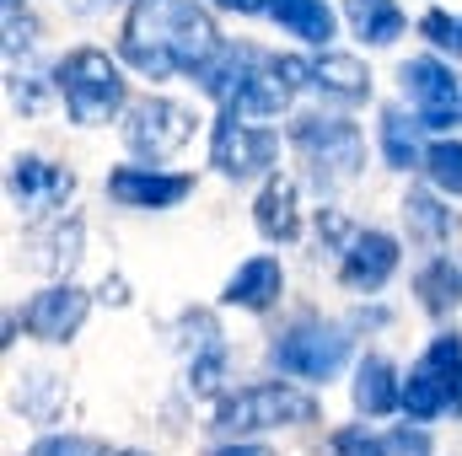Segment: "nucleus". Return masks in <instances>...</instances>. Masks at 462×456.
<instances>
[{"mask_svg":"<svg viewBox=\"0 0 462 456\" xmlns=\"http://www.w3.org/2000/svg\"><path fill=\"white\" fill-rule=\"evenodd\" d=\"M216 49H221V32L194 0H134L129 5L124 59L140 76L162 81V76H178V70H199Z\"/></svg>","mask_w":462,"mask_h":456,"instance_id":"f257e3e1","label":"nucleus"},{"mask_svg":"<svg viewBox=\"0 0 462 456\" xmlns=\"http://www.w3.org/2000/svg\"><path fill=\"white\" fill-rule=\"evenodd\" d=\"M54 87L65 97V108L76 114V123H108L124 108V76L103 49H76L60 59Z\"/></svg>","mask_w":462,"mask_h":456,"instance_id":"f03ea898","label":"nucleus"},{"mask_svg":"<svg viewBox=\"0 0 462 456\" xmlns=\"http://www.w3.org/2000/svg\"><path fill=\"white\" fill-rule=\"evenodd\" d=\"M291 140H296V150L307 156L318 188H339V183H349V178L360 172V134H355L349 118L301 114L291 123Z\"/></svg>","mask_w":462,"mask_h":456,"instance_id":"7ed1b4c3","label":"nucleus"},{"mask_svg":"<svg viewBox=\"0 0 462 456\" xmlns=\"http://www.w3.org/2000/svg\"><path fill=\"white\" fill-rule=\"evenodd\" d=\"M307 419H318V403L307 397V392H296V387H247V392H236L226 397L221 408H216V430L221 435H253V430H274V424H307Z\"/></svg>","mask_w":462,"mask_h":456,"instance_id":"20e7f679","label":"nucleus"},{"mask_svg":"<svg viewBox=\"0 0 462 456\" xmlns=\"http://www.w3.org/2000/svg\"><path fill=\"white\" fill-rule=\"evenodd\" d=\"M457 392H462V339L441 333L430 343V354L409 370L403 408H409V419H436V414L457 408Z\"/></svg>","mask_w":462,"mask_h":456,"instance_id":"39448f33","label":"nucleus"},{"mask_svg":"<svg viewBox=\"0 0 462 456\" xmlns=\"http://www.w3.org/2000/svg\"><path fill=\"white\" fill-rule=\"evenodd\" d=\"M124 140H129L134 156H145V161H167V156H178V150L194 140V114L178 108V103H167V97H151V103L129 108Z\"/></svg>","mask_w":462,"mask_h":456,"instance_id":"423d86ee","label":"nucleus"},{"mask_svg":"<svg viewBox=\"0 0 462 456\" xmlns=\"http://www.w3.org/2000/svg\"><path fill=\"white\" fill-rule=\"evenodd\" d=\"M345 354H349V339L339 328H323V323H301V328H291L274 343V365L291 370V376H307V381L334 376L345 365Z\"/></svg>","mask_w":462,"mask_h":456,"instance_id":"0eeeda50","label":"nucleus"},{"mask_svg":"<svg viewBox=\"0 0 462 456\" xmlns=\"http://www.w3.org/2000/svg\"><path fill=\"white\" fill-rule=\"evenodd\" d=\"M280 140L269 129H247V118H236L226 108V118L216 123V140H210V161L226 172V178H258L269 161H274Z\"/></svg>","mask_w":462,"mask_h":456,"instance_id":"6e6552de","label":"nucleus"},{"mask_svg":"<svg viewBox=\"0 0 462 456\" xmlns=\"http://www.w3.org/2000/svg\"><path fill=\"white\" fill-rule=\"evenodd\" d=\"M108 194L118 205H134V210H172L194 194V183L183 172H151V167H124L108 178Z\"/></svg>","mask_w":462,"mask_h":456,"instance_id":"1a4fd4ad","label":"nucleus"},{"mask_svg":"<svg viewBox=\"0 0 462 456\" xmlns=\"http://www.w3.org/2000/svg\"><path fill=\"white\" fill-rule=\"evenodd\" d=\"M403 87H409V97L420 103V123H425V129H447V123L457 118V81H452L447 65H436V59H409V65H403Z\"/></svg>","mask_w":462,"mask_h":456,"instance_id":"9d476101","label":"nucleus"},{"mask_svg":"<svg viewBox=\"0 0 462 456\" xmlns=\"http://www.w3.org/2000/svg\"><path fill=\"white\" fill-rule=\"evenodd\" d=\"M81 317H87V296H81L76 285H54V290H43V296H32V301H27L22 328H27L32 339L65 343L76 328H81Z\"/></svg>","mask_w":462,"mask_h":456,"instance_id":"9b49d317","label":"nucleus"},{"mask_svg":"<svg viewBox=\"0 0 462 456\" xmlns=\"http://www.w3.org/2000/svg\"><path fill=\"white\" fill-rule=\"evenodd\" d=\"M398 269V242L382 231H360L345 252V285L349 290H382L387 274Z\"/></svg>","mask_w":462,"mask_h":456,"instance_id":"f8f14e48","label":"nucleus"},{"mask_svg":"<svg viewBox=\"0 0 462 456\" xmlns=\"http://www.w3.org/2000/svg\"><path fill=\"white\" fill-rule=\"evenodd\" d=\"M194 76H199V87H205L210 97L231 103V97H236V92L258 76V54H253V49H231V43H221V49H216V54H210Z\"/></svg>","mask_w":462,"mask_h":456,"instance_id":"ddd939ff","label":"nucleus"},{"mask_svg":"<svg viewBox=\"0 0 462 456\" xmlns=\"http://www.w3.org/2000/svg\"><path fill=\"white\" fill-rule=\"evenodd\" d=\"M76 188V178L70 172H60V167H49V161H16V172H11V194L27 205V210H43V205H54V199H65Z\"/></svg>","mask_w":462,"mask_h":456,"instance_id":"4468645a","label":"nucleus"},{"mask_svg":"<svg viewBox=\"0 0 462 456\" xmlns=\"http://www.w3.org/2000/svg\"><path fill=\"white\" fill-rule=\"evenodd\" d=\"M280 285H285V274H280V263H274V258H247V263L231 274L226 301H231V306H247V312H263V306L280 296Z\"/></svg>","mask_w":462,"mask_h":456,"instance_id":"2eb2a0df","label":"nucleus"},{"mask_svg":"<svg viewBox=\"0 0 462 456\" xmlns=\"http://www.w3.org/2000/svg\"><path fill=\"white\" fill-rule=\"evenodd\" d=\"M291 92H296V87L269 65V70H258V76L231 97V114H236V118H274V114H285Z\"/></svg>","mask_w":462,"mask_h":456,"instance_id":"dca6fc26","label":"nucleus"},{"mask_svg":"<svg viewBox=\"0 0 462 456\" xmlns=\"http://www.w3.org/2000/svg\"><path fill=\"white\" fill-rule=\"evenodd\" d=\"M263 11H269L280 27H291L296 38H312V43L334 38V11H328L323 0H263Z\"/></svg>","mask_w":462,"mask_h":456,"instance_id":"f3484780","label":"nucleus"},{"mask_svg":"<svg viewBox=\"0 0 462 456\" xmlns=\"http://www.w3.org/2000/svg\"><path fill=\"white\" fill-rule=\"evenodd\" d=\"M258 231L269 236V242H296V188L285 183V178H274L263 194H258Z\"/></svg>","mask_w":462,"mask_h":456,"instance_id":"a211bd4d","label":"nucleus"},{"mask_svg":"<svg viewBox=\"0 0 462 456\" xmlns=\"http://www.w3.org/2000/svg\"><path fill=\"white\" fill-rule=\"evenodd\" d=\"M355 403L365 408V414H393L398 403H403V392H398V381H393V365L387 360H365L360 370H355Z\"/></svg>","mask_w":462,"mask_h":456,"instance_id":"6ab92c4d","label":"nucleus"},{"mask_svg":"<svg viewBox=\"0 0 462 456\" xmlns=\"http://www.w3.org/2000/svg\"><path fill=\"white\" fill-rule=\"evenodd\" d=\"M345 16L365 43H393L403 32V16L393 0H345Z\"/></svg>","mask_w":462,"mask_h":456,"instance_id":"aec40b11","label":"nucleus"},{"mask_svg":"<svg viewBox=\"0 0 462 456\" xmlns=\"http://www.w3.org/2000/svg\"><path fill=\"white\" fill-rule=\"evenodd\" d=\"M312 81L323 92H334V97H365L371 92V76H365V65L355 54H323L312 65Z\"/></svg>","mask_w":462,"mask_h":456,"instance_id":"412c9836","label":"nucleus"},{"mask_svg":"<svg viewBox=\"0 0 462 456\" xmlns=\"http://www.w3.org/2000/svg\"><path fill=\"white\" fill-rule=\"evenodd\" d=\"M420 129H425V123H414V118L398 114V108L382 114V150H387V161H393L398 172L420 167Z\"/></svg>","mask_w":462,"mask_h":456,"instance_id":"4be33fe9","label":"nucleus"},{"mask_svg":"<svg viewBox=\"0 0 462 456\" xmlns=\"http://www.w3.org/2000/svg\"><path fill=\"white\" fill-rule=\"evenodd\" d=\"M420 296H425V312L447 317V312L462 301V269L452 263V258H436V263L420 274Z\"/></svg>","mask_w":462,"mask_h":456,"instance_id":"5701e85b","label":"nucleus"},{"mask_svg":"<svg viewBox=\"0 0 462 456\" xmlns=\"http://www.w3.org/2000/svg\"><path fill=\"white\" fill-rule=\"evenodd\" d=\"M403 215H409V231H414V236H430V242H441V236L452 231V210H441L430 194H409Z\"/></svg>","mask_w":462,"mask_h":456,"instance_id":"b1692460","label":"nucleus"},{"mask_svg":"<svg viewBox=\"0 0 462 456\" xmlns=\"http://www.w3.org/2000/svg\"><path fill=\"white\" fill-rule=\"evenodd\" d=\"M425 167H430V183L447 188V194H462V140H441L425 150Z\"/></svg>","mask_w":462,"mask_h":456,"instance_id":"393cba45","label":"nucleus"},{"mask_svg":"<svg viewBox=\"0 0 462 456\" xmlns=\"http://www.w3.org/2000/svg\"><path fill=\"white\" fill-rule=\"evenodd\" d=\"M420 32H425V38H430L436 49H447L452 59L462 54V16H447V11H425Z\"/></svg>","mask_w":462,"mask_h":456,"instance_id":"a878e982","label":"nucleus"},{"mask_svg":"<svg viewBox=\"0 0 462 456\" xmlns=\"http://www.w3.org/2000/svg\"><path fill=\"white\" fill-rule=\"evenodd\" d=\"M27 456H108L97 441H87V435H49V441H38Z\"/></svg>","mask_w":462,"mask_h":456,"instance_id":"bb28decb","label":"nucleus"},{"mask_svg":"<svg viewBox=\"0 0 462 456\" xmlns=\"http://www.w3.org/2000/svg\"><path fill=\"white\" fill-rule=\"evenodd\" d=\"M387 446L376 441V435H365V430H339L334 435V456H382Z\"/></svg>","mask_w":462,"mask_h":456,"instance_id":"cd10ccee","label":"nucleus"},{"mask_svg":"<svg viewBox=\"0 0 462 456\" xmlns=\"http://www.w3.org/2000/svg\"><path fill=\"white\" fill-rule=\"evenodd\" d=\"M274 70H280V76H285L291 87H318V81H312V65H307V59H274Z\"/></svg>","mask_w":462,"mask_h":456,"instance_id":"c85d7f7f","label":"nucleus"},{"mask_svg":"<svg viewBox=\"0 0 462 456\" xmlns=\"http://www.w3.org/2000/svg\"><path fill=\"white\" fill-rule=\"evenodd\" d=\"M393 451L398 456H425V435H409V430H403V435L393 441Z\"/></svg>","mask_w":462,"mask_h":456,"instance_id":"c756f323","label":"nucleus"},{"mask_svg":"<svg viewBox=\"0 0 462 456\" xmlns=\"http://www.w3.org/2000/svg\"><path fill=\"white\" fill-rule=\"evenodd\" d=\"M65 5H70L76 16H97V11H108L114 0H65Z\"/></svg>","mask_w":462,"mask_h":456,"instance_id":"7c9ffc66","label":"nucleus"},{"mask_svg":"<svg viewBox=\"0 0 462 456\" xmlns=\"http://www.w3.org/2000/svg\"><path fill=\"white\" fill-rule=\"evenodd\" d=\"M210 456H269L263 446H226V451H210Z\"/></svg>","mask_w":462,"mask_h":456,"instance_id":"2f4dec72","label":"nucleus"},{"mask_svg":"<svg viewBox=\"0 0 462 456\" xmlns=\"http://www.w3.org/2000/svg\"><path fill=\"white\" fill-rule=\"evenodd\" d=\"M216 5H226V11H258L263 0H216Z\"/></svg>","mask_w":462,"mask_h":456,"instance_id":"473e14b6","label":"nucleus"},{"mask_svg":"<svg viewBox=\"0 0 462 456\" xmlns=\"http://www.w3.org/2000/svg\"><path fill=\"white\" fill-rule=\"evenodd\" d=\"M108 456H145V451H108Z\"/></svg>","mask_w":462,"mask_h":456,"instance_id":"72a5a7b5","label":"nucleus"},{"mask_svg":"<svg viewBox=\"0 0 462 456\" xmlns=\"http://www.w3.org/2000/svg\"><path fill=\"white\" fill-rule=\"evenodd\" d=\"M5 5H16V0H5Z\"/></svg>","mask_w":462,"mask_h":456,"instance_id":"f704fd0d","label":"nucleus"}]
</instances>
